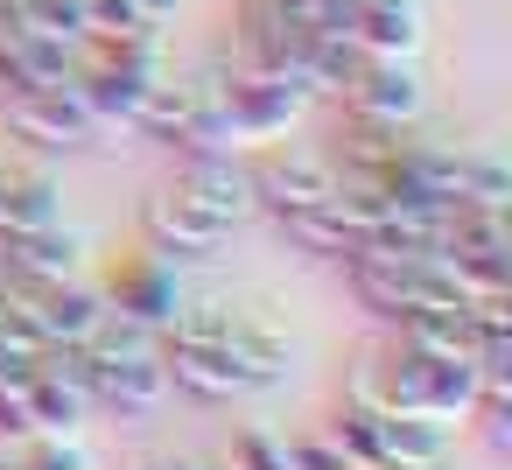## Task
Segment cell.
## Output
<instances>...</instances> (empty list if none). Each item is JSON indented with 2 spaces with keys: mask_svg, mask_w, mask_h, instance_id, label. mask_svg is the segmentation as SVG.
Segmentation results:
<instances>
[{
  "mask_svg": "<svg viewBox=\"0 0 512 470\" xmlns=\"http://www.w3.org/2000/svg\"><path fill=\"white\" fill-rule=\"evenodd\" d=\"M351 43H358L365 57H421V43H428V8H421V0H358Z\"/></svg>",
  "mask_w": 512,
  "mask_h": 470,
  "instance_id": "obj_15",
  "label": "cell"
},
{
  "mask_svg": "<svg viewBox=\"0 0 512 470\" xmlns=\"http://www.w3.org/2000/svg\"><path fill=\"white\" fill-rule=\"evenodd\" d=\"M225 351H232V365L246 372V386H253V393H274V386L295 372V337H288L267 309H232Z\"/></svg>",
  "mask_w": 512,
  "mask_h": 470,
  "instance_id": "obj_11",
  "label": "cell"
},
{
  "mask_svg": "<svg viewBox=\"0 0 512 470\" xmlns=\"http://www.w3.org/2000/svg\"><path fill=\"white\" fill-rule=\"evenodd\" d=\"M190 211H204L218 232H239L246 218H260L253 211V176H246V162H239V148H211V155H183L176 162V183H169Z\"/></svg>",
  "mask_w": 512,
  "mask_h": 470,
  "instance_id": "obj_5",
  "label": "cell"
},
{
  "mask_svg": "<svg viewBox=\"0 0 512 470\" xmlns=\"http://www.w3.org/2000/svg\"><path fill=\"white\" fill-rule=\"evenodd\" d=\"M281 225V239L295 246V253H309V260H323V267H351L358 253H365V239H358V225L337 211V197L330 204H309V211H288V218H274Z\"/></svg>",
  "mask_w": 512,
  "mask_h": 470,
  "instance_id": "obj_17",
  "label": "cell"
},
{
  "mask_svg": "<svg viewBox=\"0 0 512 470\" xmlns=\"http://www.w3.org/2000/svg\"><path fill=\"white\" fill-rule=\"evenodd\" d=\"M288 456H295V470H351L323 421H316V428H302V435H288Z\"/></svg>",
  "mask_w": 512,
  "mask_h": 470,
  "instance_id": "obj_22",
  "label": "cell"
},
{
  "mask_svg": "<svg viewBox=\"0 0 512 470\" xmlns=\"http://www.w3.org/2000/svg\"><path fill=\"white\" fill-rule=\"evenodd\" d=\"M211 64H218V78H225V106H232L239 141H281V134L316 106L295 71H267V64H253V57H239L232 43H218Z\"/></svg>",
  "mask_w": 512,
  "mask_h": 470,
  "instance_id": "obj_1",
  "label": "cell"
},
{
  "mask_svg": "<svg viewBox=\"0 0 512 470\" xmlns=\"http://www.w3.org/2000/svg\"><path fill=\"white\" fill-rule=\"evenodd\" d=\"M162 372H169V393H183L197 407L253 400V386H246V372L232 365L225 344H162Z\"/></svg>",
  "mask_w": 512,
  "mask_h": 470,
  "instance_id": "obj_9",
  "label": "cell"
},
{
  "mask_svg": "<svg viewBox=\"0 0 512 470\" xmlns=\"http://www.w3.org/2000/svg\"><path fill=\"white\" fill-rule=\"evenodd\" d=\"M8 470H99L85 435H22L8 449Z\"/></svg>",
  "mask_w": 512,
  "mask_h": 470,
  "instance_id": "obj_20",
  "label": "cell"
},
{
  "mask_svg": "<svg viewBox=\"0 0 512 470\" xmlns=\"http://www.w3.org/2000/svg\"><path fill=\"white\" fill-rule=\"evenodd\" d=\"M127 470H204L197 456H183V449H141Z\"/></svg>",
  "mask_w": 512,
  "mask_h": 470,
  "instance_id": "obj_23",
  "label": "cell"
},
{
  "mask_svg": "<svg viewBox=\"0 0 512 470\" xmlns=\"http://www.w3.org/2000/svg\"><path fill=\"white\" fill-rule=\"evenodd\" d=\"M0 274L8 288H50V281H78L85 274V232L78 225H43L22 239H0Z\"/></svg>",
  "mask_w": 512,
  "mask_h": 470,
  "instance_id": "obj_8",
  "label": "cell"
},
{
  "mask_svg": "<svg viewBox=\"0 0 512 470\" xmlns=\"http://www.w3.org/2000/svg\"><path fill=\"white\" fill-rule=\"evenodd\" d=\"M162 400H169V372H162V351H141V358H113V365H92V414L148 421V414H155Z\"/></svg>",
  "mask_w": 512,
  "mask_h": 470,
  "instance_id": "obj_12",
  "label": "cell"
},
{
  "mask_svg": "<svg viewBox=\"0 0 512 470\" xmlns=\"http://www.w3.org/2000/svg\"><path fill=\"white\" fill-rule=\"evenodd\" d=\"M449 197L456 211H505L512 204V169L491 141H470V148H449Z\"/></svg>",
  "mask_w": 512,
  "mask_h": 470,
  "instance_id": "obj_19",
  "label": "cell"
},
{
  "mask_svg": "<svg viewBox=\"0 0 512 470\" xmlns=\"http://www.w3.org/2000/svg\"><path fill=\"white\" fill-rule=\"evenodd\" d=\"M337 106H344V120H365V127H393V134L421 127V113H428L421 57H365Z\"/></svg>",
  "mask_w": 512,
  "mask_h": 470,
  "instance_id": "obj_3",
  "label": "cell"
},
{
  "mask_svg": "<svg viewBox=\"0 0 512 470\" xmlns=\"http://www.w3.org/2000/svg\"><path fill=\"white\" fill-rule=\"evenodd\" d=\"M449 421L435 414H407V407H372V442L386 470H442L449 463Z\"/></svg>",
  "mask_w": 512,
  "mask_h": 470,
  "instance_id": "obj_13",
  "label": "cell"
},
{
  "mask_svg": "<svg viewBox=\"0 0 512 470\" xmlns=\"http://www.w3.org/2000/svg\"><path fill=\"white\" fill-rule=\"evenodd\" d=\"M29 309H36V330L43 344H85L106 316V295L78 274V281H50V288H29Z\"/></svg>",
  "mask_w": 512,
  "mask_h": 470,
  "instance_id": "obj_16",
  "label": "cell"
},
{
  "mask_svg": "<svg viewBox=\"0 0 512 470\" xmlns=\"http://www.w3.org/2000/svg\"><path fill=\"white\" fill-rule=\"evenodd\" d=\"M0 120H8L36 155H71V148H92L106 127L92 120L78 78H57V85H22L0 99Z\"/></svg>",
  "mask_w": 512,
  "mask_h": 470,
  "instance_id": "obj_2",
  "label": "cell"
},
{
  "mask_svg": "<svg viewBox=\"0 0 512 470\" xmlns=\"http://www.w3.org/2000/svg\"><path fill=\"white\" fill-rule=\"evenodd\" d=\"M176 85H183V141H176V155L239 148V127H232V106H225V78H218V64L204 57V64L176 71Z\"/></svg>",
  "mask_w": 512,
  "mask_h": 470,
  "instance_id": "obj_10",
  "label": "cell"
},
{
  "mask_svg": "<svg viewBox=\"0 0 512 470\" xmlns=\"http://www.w3.org/2000/svg\"><path fill=\"white\" fill-rule=\"evenodd\" d=\"M22 407H29V428L36 435H85L92 421V393L50 365H29L22 372Z\"/></svg>",
  "mask_w": 512,
  "mask_h": 470,
  "instance_id": "obj_18",
  "label": "cell"
},
{
  "mask_svg": "<svg viewBox=\"0 0 512 470\" xmlns=\"http://www.w3.org/2000/svg\"><path fill=\"white\" fill-rule=\"evenodd\" d=\"M64 218V183L50 162H15L0 169V239H22Z\"/></svg>",
  "mask_w": 512,
  "mask_h": 470,
  "instance_id": "obj_14",
  "label": "cell"
},
{
  "mask_svg": "<svg viewBox=\"0 0 512 470\" xmlns=\"http://www.w3.org/2000/svg\"><path fill=\"white\" fill-rule=\"evenodd\" d=\"M218 463H225V470H295L288 435H281V428H260V421H253V428H239V435H232V449H225Z\"/></svg>",
  "mask_w": 512,
  "mask_h": 470,
  "instance_id": "obj_21",
  "label": "cell"
},
{
  "mask_svg": "<svg viewBox=\"0 0 512 470\" xmlns=\"http://www.w3.org/2000/svg\"><path fill=\"white\" fill-rule=\"evenodd\" d=\"M134 232H141V246H148V253H162V260H176V267H183V260H211V253L232 239V232H218L204 211H190V204H183L169 183L141 197Z\"/></svg>",
  "mask_w": 512,
  "mask_h": 470,
  "instance_id": "obj_7",
  "label": "cell"
},
{
  "mask_svg": "<svg viewBox=\"0 0 512 470\" xmlns=\"http://www.w3.org/2000/svg\"><path fill=\"white\" fill-rule=\"evenodd\" d=\"M246 176H253V211H267V218L337 197V155H323V148H267Z\"/></svg>",
  "mask_w": 512,
  "mask_h": 470,
  "instance_id": "obj_4",
  "label": "cell"
},
{
  "mask_svg": "<svg viewBox=\"0 0 512 470\" xmlns=\"http://www.w3.org/2000/svg\"><path fill=\"white\" fill-rule=\"evenodd\" d=\"M106 309H120V316H134V323H148L155 337L176 323V309L190 302L183 295V274H176V260H162V253H148V246H134L127 260H113V274H106Z\"/></svg>",
  "mask_w": 512,
  "mask_h": 470,
  "instance_id": "obj_6",
  "label": "cell"
}]
</instances>
